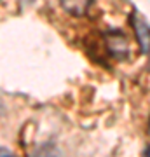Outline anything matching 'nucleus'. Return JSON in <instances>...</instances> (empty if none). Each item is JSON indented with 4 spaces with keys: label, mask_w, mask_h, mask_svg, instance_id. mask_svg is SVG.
Masks as SVG:
<instances>
[{
    "label": "nucleus",
    "mask_w": 150,
    "mask_h": 157,
    "mask_svg": "<svg viewBox=\"0 0 150 157\" xmlns=\"http://www.w3.org/2000/svg\"><path fill=\"white\" fill-rule=\"evenodd\" d=\"M106 47L115 58H126L129 52V44L128 39L124 37L121 32H108V35L105 37Z\"/></svg>",
    "instance_id": "obj_1"
},
{
    "label": "nucleus",
    "mask_w": 150,
    "mask_h": 157,
    "mask_svg": "<svg viewBox=\"0 0 150 157\" xmlns=\"http://www.w3.org/2000/svg\"><path fill=\"white\" fill-rule=\"evenodd\" d=\"M133 28L136 32V39H138L141 51L143 52H150V28L148 25L141 19V17L134 16L133 17Z\"/></svg>",
    "instance_id": "obj_2"
},
{
    "label": "nucleus",
    "mask_w": 150,
    "mask_h": 157,
    "mask_svg": "<svg viewBox=\"0 0 150 157\" xmlns=\"http://www.w3.org/2000/svg\"><path fill=\"white\" fill-rule=\"evenodd\" d=\"M61 7L72 16H84L91 7L93 0H60Z\"/></svg>",
    "instance_id": "obj_3"
},
{
    "label": "nucleus",
    "mask_w": 150,
    "mask_h": 157,
    "mask_svg": "<svg viewBox=\"0 0 150 157\" xmlns=\"http://www.w3.org/2000/svg\"><path fill=\"white\" fill-rule=\"evenodd\" d=\"M33 157H61V152L52 143H44L35 150Z\"/></svg>",
    "instance_id": "obj_4"
},
{
    "label": "nucleus",
    "mask_w": 150,
    "mask_h": 157,
    "mask_svg": "<svg viewBox=\"0 0 150 157\" xmlns=\"http://www.w3.org/2000/svg\"><path fill=\"white\" fill-rule=\"evenodd\" d=\"M145 157H150V147L147 148V152H145Z\"/></svg>",
    "instance_id": "obj_5"
},
{
    "label": "nucleus",
    "mask_w": 150,
    "mask_h": 157,
    "mask_svg": "<svg viewBox=\"0 0 150 157\" xmlns=\"http://www.w3.org/2000/svg\"><path fill=\"white\" fill-rule=\"evenodd\" d=\"M0 157H11V155H9V154H2Z\"/></svg>",
    "instance_id": "obj_6"
},
{
    "label": "nucleus",
    "mask_w": 150,
    "mask_h": 157,
    "mask_svg": "<svg viewBox=\"0 0 150 157\" xmlns=\"http://www.w3.org/2000/svg\"><path fill=\"white\" fill-rule=\"evenodd\" d=\"M148 131H150V122H148Z\"/></svg>",
    "instance_id": "obj_7"
}]
</instances>
